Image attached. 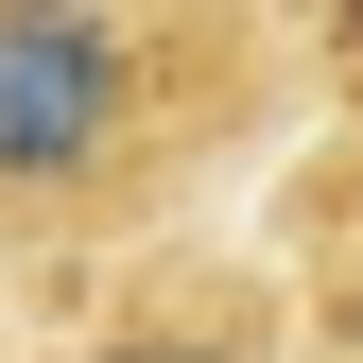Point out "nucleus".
<instances>
[{
    "label": "nucleus",
    "instance_id": "obj_2",
    "mask_svg": "<svg viewBox=\"0 0 363 363\" xmlns=\"http://www.w3.org/2000/svg\"><path fill=\"white\" fill-rule=\"evenodd\" d=\"M69 363H277V329H259L242 294H139L121 329H86Z\"/></svg>",
    "mask_w": 363,
    "mask_h": 363
},
{
    "label": "nucleus",
    "instance_id": "obj_1",
    "mask_svg": "<svg viewBox=\"0 0 363 363\" xmlns=\"http://www.w3.org/2000/svg\"><path fill=\"white\" fill-rule=\"evenodd\" d=\"M277 104V35L208 0H0V259L173 225Z\"/></svg>",
    "mask_w": 363,
    "mask_h": 363
}]
</instances>
